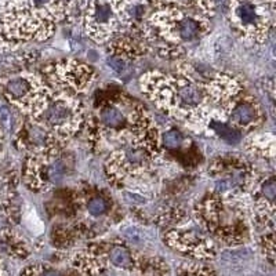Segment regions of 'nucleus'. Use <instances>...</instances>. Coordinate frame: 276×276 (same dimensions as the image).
Listing matches in <instances>:
<instances>
[{
  "mask_svg": "<svg viewBox=\"0 0 276 276\" xmlns=\"http://www.w3.org/2000/svg\"><path fill=\"white\" fill-rule=\"evenodd\" d=\"M153 98L181 119H191L195 113L199 116L204 101L202 88L187 78L162 79L153 87Z\"/></svg>",
  "mask_w": 276,
  "mask_h": 276,
  "instance_id": "f257e3e1",
  "label": "nucleus"
},
{
  "mask_svg": "<svg viewBox=\"0 0 276 276\" xmlns=\"http://www.w3.org/2000/svg\"><path fill=\"white\" fill-rule=\"evenodd\" d=\"M78 109L69 100H55L43 110V120L51 129L74 130L78 123Z\"/></svg>",
  "mask_w": 276,
  "mask_h": 276,
  "instance_id": "f03ea898",
  "label": "nucleus"
},
{
  "mask_svg": "<svg viewBox=\"0 0 276 276\" xmlns=\"http://www.w3.org/2000/svg\"><path fill=\"white\" fill-rule=\"evenodd\" d=\"M235 17L240 27L246 31H251L260 24V14L253 0H240L235 7Z\"/></svg>",
  "mask_w": 276,
  "mask_h": 276,
  "instance_id": "7ed1b4c3",
  "label": "nucleus"
},
{
  "mask_svg": "<svg viewBox=\"0 0 276 276\" xmlns=\"http://www.w3.org/2000/svg\"><path fill=\"white\" fill-rule=\"evenodd\" d=\"M200 27L199 22L192 17H181L173 22V33H170V40L192 41L199 37Z\"/></svg>",
  "mask_w": 276,
  "mask_h": 276,
  "instance_id": "20e7f679",
  "label": "nucleus"
},
{
  "mask_svg": "<svg viewBox=\"0 0 276 276\" xmlns=\"http://www.w3.org/2000/svg\"><path fill=\"white\" fill-rule=\"evenodd\" d=\"M212 129L220 135L224 141L229 144H238L240 141V133L238 130L232 129L231 126L221 122H212Z\"/></svg>",
  "mask_w": 276,
  "mask_h": 276,
  "instance_id": "39448f33",
  "label": "nucleus"
},
{
  "mask_svg": "<svg viewBox=\"0 0 276 276\" xmlns=\"http://www.w3.org/2000/svg\"><path fill=\"white\" fill-rule=\"evenodd\" d=\"M256 119V110L251 105L247 104H242V105L236 106L232 112V120L238 124H248L251 123Z\"/></svg>",
  "mask_w": 276,
  "mask_h": 276,
  "instance_id": "423d86ee",
  "label": "nucleus"
},
{
  "mask_svg": "<svg viewBox=\"0 0 276 276\" xmlns=\"http://www.w3.org/2000/svg\"><path fill=\"white\" fill-rule=\"evenodd\" d=\"M112 18H113V11H112L109 5H106V3H98V5L94 7L93 21H94L97 27H100V25H109Z\"/></svg>",
  "mask_w": 276,
  "mask_h": 276,
  "instance_id": "0eeeda50",
  "label": "nucleus"
},
{
  "mask_svg": "<svg viewBox=\"0 0 276 276\" xmlns=\"http://www.w3.org/2000/svg\"><path fill=\"white\" fill-rule=\"evenodd\" d=\"M101 120L110 129H116V127H120L123 124L124 118L119 109H116L113 106H109V108L102 110Z\"/></svg>",
  "mask_w": 276,
  "mask_h": 276,
  "instance_id": "6e6552de",
  "label": "nucleus"
},
{
  "mask_svg": "<svg viewBox=\"0 0 276 276\" xmlns=\"http://www.w3.org/2000/svg\"><path fill=\"white\" fill-rule=\"evenodd\" d=\"M110 261L115 264L116 267L127 268L131 264L129 251L123 247H113L110 250Z\"/></svg>",
  "mask_w": 276,
  "mask_h": 276,
  "instance_id": "1a4fd4ad",
  "label": "nucleus"
},
{
  "mask_svg": "<svg viewBox=\"0 0 276 276\" xmlns=\"http://www.w3.org/2000/svg\"><path fill=\"white\" fill-rule=\"evenodd\" d=\"M182 143V137H181V134L178 131H167L163 135V144H165L166 148H169V149H174V148H178Z\"/></svg>",
  "mask_w": 276,
  "mask_h": 276,
  "instance_id": "9d476101",
  "label": "nucleus"
},
{
  "mask_svg": "<svg viewBox=\"0 0 276 276\" xmlns=\"http://www.w3.org/2000/svg\"><path fill=\"white\" fill-rule=\"evenodd\" d=\"M87 210L90 214L93 216H100V214H104L106 212V203L100 198L93 199L88 202Z\"/></svg>",
  "mask_w": 276,
  "mask_h": 276,
  "instance_id": "9b49d317",
  "label": "nucleus"
},
{
  "mask_svg": "<svg viewBox=\"0 0 276 276\" xmlns=\"http://www.w3.org/2000/svg\"><path fill=\"white\" fill-rule=\"evenodd\" d=\"M262 192H264V196H265L268 200L273 202V199H275V195H276L275 181H273V179H269L268 182H265V185L262 187Z\"/></svg>",
  "mask_w": 276,
  "mask_h": 276,
  "instance_id": "f8f14e48",
  "label": "nucleus"
},
{
  "mask_svg": "<svg viewBox=\"0 0 276 276\" xmlns=\"http://www.w3.org/2000/svg\"><path fill=\"white\" fill-rule=\"evenodd\" d=\"M108 65L113 71H116L118 74H122V72L126 71V62L123 60H120V58H116V57H110L108 60Z\"/></svg>",
  "mask_w": 276,
  "mask_h": 276,
  "instance_id": "ddd939ff",
  "label": "nucleus"
},
{
  "mask_svg": "<svg viewBox=\"0 0 276 276\" xmlns=\"http://www.w3.org/2000/svg\"><path fill=\"white\" fill-rule=\"evenodd\" d=\"M124 235L129 238L133 243H140V242H143V232L141 231H138L137 228H127Z\"/></svg>",
  "mask_w": 276,
  "mask_h": 276,
  "instance_id": "4468645a",
  "label": "nucleus"
},
{
  "mask_svg": "<svg viewBox=\"0 0 276 276\" xmlns=\"http://www.w3.org/2000/svg\"><path fill=\"white\" fill-rule=\"evenodd\" d=\"M43 276H61L58 272H55V271H47L43 273Z\"/></svg>",
  "mask_w": 276,
  "mask_h": 276,
  "instance_id": "2eb2a0df",
  "label": "nucleus"
},
{
  "mask_svg": "<svg viewBox=\"0 0 276 276\" xmlns=\"http://www.w3.org/2000/svg\"><path fill=\"white\" fill-rule=\"evenodd\" d=\"M58 2H62V3H68V2H71V0H58Z\"/></svg>",
  "mask_w": 276,
  "mask_h": 276,
  "instance_id": "dca6fc26",
  "label": "nucleus"
}]
</instances>
